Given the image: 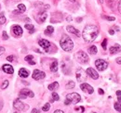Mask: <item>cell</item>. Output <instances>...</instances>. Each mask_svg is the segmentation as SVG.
Wrapping results in <instances>:
<instances>
[{
	"label": "cell",
	"mask_w": 121,
	"mask_h": 113,
	"mask_svg": "<svg viewBox=\"0 0 121 113\" xmlns=\"http://www.w3.org/2000/svg\"><path fill=\"white\" fill-rule=\"evenodd\" d=\"M98 33H99V30L97 28V26L90 24L84 28L82 36L86 42H92L96 39V37L98 36Z\"/></svg>",
	"instance_id": "1"
},
{
	"label": "cell",
	"mask_w": 121,
	"mask_h": 113,
	"mask_svg": "<svg viewBox=\"0 0 121 113\" xmlns=\"http://www.w3.org/2000/svg\"><path fill=\"white\" fill-rule=\"evenodd\" d=\"M60 47L66 52H69L74 48V43L72 41V39L68 35H65V34L62 35L60 41Z\"/></svg>",
	"instance_id": "2"
},
{
	"label": "cell",
	"mask_w": 121,
	"mask_h": 113,
	"mask_svg": "<svg viewBox=\"0 0 121 113\" xmlns=\"http://www.w3.org/2000/svg\"><path fill=\"white\" fill-rule=\"evenodd\" d=\"M81 100L80 95H78L77 93H72V94H68L66 99L64 101L65 105H69V104H77L79 101Z\"/></svg>",
	"instance_id": "3"
},
{
	"label": "cell",
	"mask_w": 121,
	"mask_h": 113,
	"mask_svg": "<svg viewBox=\"0 0 121 113\" xmlns=\"http://www.w3.org/2000/svg\"><path fill=\"white\" fill-rule=\"evenodd\" d=\"M76 57L78 62L85 64L87 62H89V56L84 52V51H78L76 54Z\"/></svg>",
	"instance_id": "4"
},
{
	"label": "cell",
	"mask_w": 121,
	"mask_h": 113,
	"mask_svg": "<svg viewBox=\"0 0 121 113\" xmlns=\"http://www.w3.org/2000/svg\"><path fill=\"white\" fill-rule=\"evenodd\" d=\"M95 66L97 68V70L100 71H103L107 69L108 67V62L104 60V59H97L95 61Z\"/></svg>",
	"instance_id": "5"
},
{
	"label": "cell",
	"mask_w": 121,
	"mask_h": 113,
	"mask_svg": "<svg viewBox=\"0 0 121 113\" xmlns=\"http://www.w3.org/2000/svg\"><path fill=\"white\" fill-rule=\"evenodd\" d=\"M76 76L77 81L82 83V82H85V81L87 80V76H88V74H87V71H85L84 70H82V69H78L76 72Z\"/></svg>",
	"instance_id": "6"
},
{
	"label": "cell",
	"mask_w": 121,
	"mask_h": 113,
	"mask_svg": "<svg viewBox=\"0 0 121 113\" xmlns=\"http://www.w3.org/2000/svg\"><path fill=\"white\" fill-rule=\"evenodd\" d=\"M13 107L15 108L16 109H18V110H25V109H28V108H29L28 105H25L24 103H22L19 98L16 99L15 101H14Z\"/></svg>",
	"instance_id": "7"
},
{
	"label": "cell",
	"mask_w": 121,
	"mask_h": 113,
	"mask_svg": "<svg viewBox=\"0 0 121 113\" xmlns=\"http://www.w3.org/2000/svg\"><path fill=\"white\" fill-rule=\"evenodd\" d=\"M45 76H46L45 72L39 71V70H35L34 72H33V79H35V80H36V81L44 79Z\"/></svg>",
	"instance_id": "8"
},
{
	"label": "cell",
	"mask_w": 121,
	"mask_h": 113,
	"mask_svg": "<svg viewBox=\"0 0 121 113\" xmlns=\"http://www.w3.org/2000/svg\"><path fill=\"white\" fill-rule=\"evenodd\" d=\"M80 88H81V90H82L83 92H86V93H88V94H92V93L94 92L93 87H92V86H91L89 84H86V83L81 84V85H80Z\"/></svg>",
	"instance_id": "9"
},
{
	"label": "cell",
	"mask_w": 121,
	"mask_h": 113,
	"mask_svg": "<svg viewBox=\"0 0 121 113\" xmlns=\"http://www.w3.org/2000/svg\"><path fill=\"white\" fill-rule=\"evenodd\" d=\"M39 45L45 50L46 52H48V50H49V47H50V43L48 42V40H46V39H41V40H39Z\"/></svg>",
	"instance_id": "10"
},
{
	"label": "cell",
	"mask_w": 121,
	"mask_h": 113,
	"mask_svg": "<svg viewBox=\"0 0 121 113\" xmlns=\"http://www.w3.org/2000/svg\"><path fill=\"white\" fill-rule=\"evenodd\" d=\"M87 74L91 77L92 79H94V80H97L98 78H99V74H98V72L95 71L94 69H92V68H89V69H87Z\"/></svg>",
	"instance_id": "11"
},
{
	"label": "cell",
	"mask_w": 121,
	"mask_h": 113,
	"mask_svg": "<svg viewBox=\"0 0 121 113\" xmlns=\"http://www.w3.org/2000/svg\"><path fill=\"white\" fill-rule=\"evenodd\" d=\"M12 32L17 37H20L22 35V29L20 25H13L12 26Z\"/></svg>",
	"instance_id": "12"
},
{
	"label": "cell",
	"mask_w": 121,
	"mask_h": 113,
	"mask_svg": "<svg viewBox=\"0 0 121 113\" xmlns=\"http://www.w3.org/2000/svg\"><path fill=\"white\" fill-rule=\"evenodd\" d=\"M2 70L5 71L6 73H9V74H13V72H14L13 67L10 66V65H9V64H5V65H3Z\"/></svg>",
	"instance_id": "13"
},
{
	"label": "cell",
	"mask_w": 121,
	"mask_h": 113,
	"mask_svg": "<svg viewBox=\"0 0 121 113\" xmlns=\"http://www.w3.org/2000/svg\"><path fill=\"white\" fill-rule=\"evenodd\" d=\"M121 51V46L119 44H116V45H113V46H111L110 48H109V52L111 53V54H116V53H119Z\"/></svg>",
	"instance_id": "14"
},
{
	"label": "cell",
	"mask_w": 121,
	"mask_h": 113,
	"mask_svg": "<svg viewBox=\"0 0 121 113\" xmlns=\"http://www.w3.org/2000/svg\"><path fill=\"white\" fill-rule=\"evenodd\" d=\"M47 17H48V15L46 12H40L38 16H37V21L39 22V23H43L44 21L46 20V19H47Z\"/></svg>",
	"instance_id": "15"
},
{
	"label": "cell",
	"mask_w": 121,
	"mask_h": 113,
	"mask_svg": "<svg viewBox=\"0 0 121 113\" xmlns=\"http://www.w3.org/2000/svg\"><path fill=\"white\" fill-rule=\"evenodd\" d=\"M20 94H22V95H24L26 97H35V94L31 90H29V89H22Z\"/></svg>",
	"instance_id": "16"
},
{
	"label": "cell",
	"mask_w": 121,
	"mask_h": 113,
	"mask_svg": "<svg viewBox=\"0 0 121 113\" xmlns=\"http://www.w3.org/2000/svg\"><path fill=\"white\" fill-rule=\"evenodd\" d=\"M67 31L69 32H71V33H74V34H76V36H79L80 35V32H79V31L78 30H76L75 27H73V26H71V25H68L67 27Z\"/></svg>",
	"instance_id": "17"
},
{
	"label": "cell",
	"mask_w": 121,
	"mask_h": 113,
	"mask_svg": "<svg viewBox=\"0 0 121 113\" xmlns=\"http://www.w3.org/2000/svg\"><path fill=\"white\" fill-rule=\"evenodd\" d=\"M19 75H20V77H22V78H27V77L29 76V71H27V70H25L24 68H22V69L19 71Z\"/></svg>",
	"instance_id": "18"
},
{
	"label": "cell",
	"mask_w": 121,
	"mask_h": 113,
	"mask_svg": "<svg viewBox=\"0 0 121 113\" xmlns=\"http://www.w3.org/2000/svg\"><path fill=\"white\" fill-rule=\"evenodd\" d=\"M50 71L52 72H56L58 71V61L57 60H53V62L50 65Z\"/></svg>",
	"instance_id": "19"
},
{
	"label": "cell",
	"mask_w": 121,
	"mask_h": 113,
	"mask_svg": "<svg viewBox=\"0 0 121 113\" xmlns=\"http://www.w3.org/2000/svg\"><path fill=\"white\" fill-rule=\"evenodd\" d=\"M48 90H50V91H54V90H56V89L59 88V84H58L57 82H54V83H52V84H50V85H48Z\"/></svg>",
	"instance_id": "20"
},
{
	"label": "cell",
	"mask_w": 121,
	"mask_h": 113,
	"mask_svg": "<svg viewBox=\"0 0 121 113\" xmlns=\"http://www.w3.org/2000/svg\"><path fill=\"white\" fill-rule=\"evenodd\" d=\"M89 53L91 55H95L97 53V47L95 45H91V47L89 48Z\"/></svg>",
	"instance_id": "21"
},
{
	"label": "cell",
	"mask_w": 121,
	"mask_h": 113,
	"mask_svg": "<svg viewBox=\"0 0 121 113\" xmlns=\"http://www.w3.org/2000/svg\"><path fill=\"white\" fill-rule=\"evenodd\" d=\"M53 32H54V28H53L52 26H48L47 29H46V31H45V34L49 35V34H51Z\"/></svg>",
	"instance_id": "22"
},
{
	"label": "cell",
	"mask_w": 121,
	"mask_h": 113,
	"mask_svg": "<svg viewBox=\"0 0 121 113\" xmlns=\"http://www.w3.org/2000/svg\"><path fill=\"white\" fill-rule=\"evenodd\" d=\"M75 82H73V81H69L67 84H66V89H73L74 87H75Z\"/></svg>",
	"instance_id": "23"
},
{
	"label": "cell",
	"mask_w": 121,
	"mask_h": 113,
	"mask_svg": "<svg viewBox=\"0 0 121 113\" xmlns=\"http://www.w3.org/2000/svg\"><path fill=\"white\" fill-rule=\"evenodd\" d=\"M18 10L20 12H24L26 10V7L23 5V4H19L18 5Z\"/></svg>",
	"instance_id": "24"
},
{
	"label": "cell",
	"mask_w": 121,
	"mask_h": 113,
	"mask_svg": "<svg viewBox=\"0 0 121 113\" xmlns=\"http://www.w3.org/2000/svg\"><path fill=\"white\" fill-rule=\"evenodd\" d=\"M25 29H27V30H29L30 31V33H33L34 32H35V27H34V25H32V24H25Z\"/></svg>",
	"instance_id": "25"
},
{
	"label": "cell",
	"mask_w": 121,
	"mask_h": 113,
	"mask_svg": "<svg viewBox=\"0 0 121 113\" xmlns=\"http://www.w3.org/2000/svg\"><path fill=\"white\" fill-rule=\"evenodd\" d=\"M114 108H115L117 111L121 112V102H117V103H116V104L114 105Z\"/></svg>",
	"instance_id": "26"
},
{
	"label": "cell",
	"mask_w": 121,
	"mask_h": 113,
	"mask_svg": "<svg viewBox=\"0 0 121 113\" xmlns=\"http://www.w3.org/2000/svg\"><path fill=\"white\" fill-rule=\"evenodd\" d=\"M51 97H52V100H51V101H58V100L60 99V97H59V95H58L57 93H52Z\"/></svg>",
	"instance_id": "27"
},
{
	"label": "cell",
	"mask_w": 121,
	"mask_h": 113,
	"mask_svg": "<svg viewBox=\"0 0 121 113\" xmlns=\"http://www.w3.org/2000/svg\"><path fill=\"white\" fill-rule=\"evenodd\" d=\"M5 22H6V18H5V16L3 15V13H0V25L4 24Z\"/></svg>",
	"instance_id": "28"
},
{
	"label": "cell",
	"mask_w": 121,
	"mask_h": 113,
	"mask_svg": "<svg viewBox=\"0 0 121 113\" xmlns=\"http://www.w3.org/2000/svg\"><path fill=\"white\" fill-rule=\"evenodd\" d=\"M8 85H9V81H8V80H5V81L3 82L2 85H1V88H2V89H6V88L8 87Z\"/></svg>",
	"instance_id": "29"
},
{
	"label": "cell",
	"mask_w": 121,
	"mask_h": 113,
	"mask_svg": "<svg viewBox=\"0 0 121 113\" xmlns=\"http://www.w3.org/2000/svg\"><path fill=\"white\" fill-rule=\"evenodd\" d=\"M49 108H50L49 103H47V104H45V106L42 108V110H43V111H48V110L49 109Z\"/></svg>",
	"instance_id": "30"
},
{
	"label": "cell",
	"mask_w": 121,
	"mask_h": 113,
	"mask_svg": "<svg viewBox=\"0 0 121 113\" xmlns=\"http://www.w3.org/2000/svg\"><path fill=\"white\" fill-rule=\"evenodd\" d=\"M2 35H3V39H4V40H8V39H9V35H8V33H7L6 31H3Z\"/></svg>",
	"instance_id": "31"
},
{
	"label": "cell",
	"mask_w": 121,
	"mask_h": 113,
	"mask_svg": "<svg viewBox=\"0 0 121 113\" xmlns=\"http://www.w3.org/2000/svg\"><path fill=\"white\" fill-rule=\"evenodd\" d=\"M33 58H34V56H32V55H29V56H25V61H27V62H30L33 60Z\"/></svg>",
	"instance_id": "32"
},
{
	"label": "cell",
	"mask_w": 121,
	"mask_h": 113,
	"mask_svg": "<svg viewBox=\"0 0 121 113\" xmlns=\"http://www.w3.org/2000/svg\"><path fill=\"white\" fill-rule=\"evenodd\" d=\"M104 19H106L107 20H111V21H113V20H116L114 17H108V16H104Z\"/></svg>",
	"instance_id": "33"
},
{
	"label": "cell",
	"mask_w": 121,
	"mask_h": 113,
	"mask_svg": "<svg viewBox=\"0 0 121 113\" xmlns=\"http://www.w3.org/2000/svg\"><path fill=\"white\" fill-rule=\"evenodd\" d=\"M106 43H107V39H104V42L102 43V46H103V48L106 50Z\"/></svg>",
	"instance_id": "34"
},
{
	"label": "cell",
	"mask_w": 121,
	"mask_h": 113,
	"mask_svg": "<svg viewBox=\"0 0 121 113\" xmlns=\"http://www.w3.org/2000/svg\"><path fill=\"white\" fill-rule=\"evenodd\" d=\"M7 60H8V61H10V62L13 61V60H14V56H9L7 57Z\"/></svg>",
	"instance_id": "35"
},
{
	"label": "cell",
	"mask_w": 121,
	"mask_h": 113,
	"mask_svg": "<svg viewBox=\"0 0 121 113\" xmlns=\"http://www.w3.org/2000/svg\"><path fill=\"white\" fill-rule=\"evenodd\" d=\"M4 52H5V48H4L3 46H0V56H1Z\"/></svg>",
	"instance_id": "36"
},
{
	"label": "cell",
	"mask_w": 121,
	"mask_h": 113,
	"mask_svg": "<svg viewBox=\"0 0 121 113\" xmlns=\"http://www.w3.org/2000/svg\"><path fill=\"white\" fill-rule=\"evenodd\" d=\"M118 11L121 14V0H119V3H118Z\"/></svg>",
	"instance_id": "37"
},
{
	"label": "cell",
	"mask_w": 121,
	"mask_h": 113,
	"mask_svg": "<svg viewBox=\"0 0 121 113\" xmlns=\"http://www.w3.org/2000/svg\"><path fill=\"white\" fill-rule=\"evenodd\" d=\"M117 64H120L121 65V56L120 57H117Z\"/></svg>",
	"instance_id": "38"
},
{
	"label": "cell",
	"mask_w": 121,
	"mask_h": 113,
	"mask_svg": "<svg viewBox=\"0 0 121 113\" xmlns=\"http://www.w3.org/2000/svg\"><path fill=\"white\" fill-rule=\"evenodd\" d=\"M98 92H99V94H100V95H104V90H103V89H99V91H98Z\"/></svg>",
	"instance_id": "39"
},
{
	"label": "cell",
	"mask_w": 121,
	"mask_h": 113,
	"mask_svg": "<svg viewBox=\"0 0 121 113\" xmlns=\"http://www.w3.org/2000/svg\"><path fill=\"white\" fill-rule=\"evenodd\" d=\"M54 113H64L62 110H60V109H57V110H55Z\"/></svg>",
	"instance_id": "40"
},
{
	"label": "cell",
	"mask_w": 121,
	"mask_h": 113,
	"mask_svg": "<svg viewBox=\"0 0 121 113\" xmlns=\"http://www.w3.org/2000/svg\"><path fill=\"white\" fill-rule=\"evenodd\" d=\"M2 108H3V101L0 99V110L2 109Z\"/></svg>",
	"instance_id": "41"
},
{
	"label": "cell",
	"mask_w": 121,
	"mask_h": 113,
	"mask_svg": "<svg viewBox=\"0 0 121 113\" xmlns=\"http://www.w3.org/2000/svg\"><path fill=\"white\" fill-rule=\"evenodd\" d=\"M117 96H118V97H120V96H121V91H120V90L117 91Z\"/></svg>",
	"instance_id": "42"
},
{
	"label": "cell",
	"mask_w": 121,
	"mask_h": 113,
	"mask_svg": "<svg viewBox=\"0 0 121 113\" xmlns=\"http://www.w3.org/2000/svg\"><path fill=\"white\" fill-rule=\"evenodd\" d=\"M31 113H38V111H37V109H34Z\"/></svg>",
	"instance_id": "43"
},
{
	"label": "cell",
	"mask_w": 121,
	"mask_h": 113,
	"mask_svg": "<svg viewBox=\"0 0 121 113\" xmlns=\"http://www.w3.org/2000/svg\"><path fill=\"white\" fill-rule=\"evenodd\" d=\"M109 33H110V34H111V35H113V34H114V33H115V32H114V31H113V30H110V31H109Z\"/></svg>",
	"instance_id": "44"
},
{
	"label": "cell",
	"mask_w": 121,
	"mask_h": 113,
	"mask_svg": "<svg viewBox=\"0 0 121 113\" xmlns=\"http://www.w3.org/2000/svg\"><path fill=\"white\" fill-rule=\"evenodd\" d=\"M29 64H30V65H35V62L34 60H32V61L29 62Z\"/></svg>",
	"instance_id": "45"
},
{
	"label": "cell",
	"mask_w": 121,
	"mask_h": 113,
	"mask_svg": "<svg viewBox=\"0 0 121 113\" xmlns=\"http://www.w3.org/2000/svg\"><path fill=\"white\" fill-rule=\"evenodd\" d=\"M76 20H77V21H81L82 19H81V18H78V19H76Z\"/></svg>",
	"instance_id": "46"
},
{
	"label": "cell",
	"mask_w": 121,
	"mask_h": 113,
	"mask_svg": "<svg viewBox=\"0 0 121 113\" xmlns=\"http://www.w3.org/2000/svg\"><path fill=\"white\" fill-rule=\"evenodd\" d=\"M98 1H99L100 4H103V3H104V0H98Z\"/></svg>",
	"instance_id": "47"
},
{
	"label": "cell",
	"mask_w": 121,
	"mask_h": 113,
	"mask_svg": "<svg viewBox=\"0 0 121 113\" xmlns=\"http://www.w3.org/2000/svg\"><path fill=\"white\" fill-rule=\"evenodd\" d=\"M72 20V18H71V17H68V18H67V20H68V21H69V20Z\"/></svg>",
	"instance_id": "48"
},
{
	"label": "cell",
	"mask_w": 121,
	"mask_h": 113,
	"mask_svg": "<svg viewBox=\"0 0 121 113\" xmlns=\"http://www.w3.org/2000/svg\"><path fill=\"white\" fill-rule=\"evenodd\" d=\"M69 2H72V3H75L76 2V0H68Z\"/></svg>",
	"instance_id": "49"
},
{
	"label": "cell",
	"mask_w": 121,
	"mask_h": 113,
	"mask_svg": "<svg viewBox=\"0 0 121 113\" xmlns=\"http://www.w3.org/2000/svg\"><path fill=\"white\" fill-rule=\"evenodd\" d=\"M117 99H118V102H121V96L120 97H118V98Z\"/></svg>",
	"instance_id": "50"
},
{
	"label": "cell",
	"mask_w": 121,
	"mask_h": 113,
	"mask_svg": "<svg viewBox=\"0 0 121 113\" xmlns=\"http://www.w3.org/2000/svg\"><path fill=\"white\" fill-rule=\"evenodd\" d=\"M14 113H20V112H14Z\"/></svg>",
	"instance_id": "51"
},
{
	"label": "cell",
	"mask_w": 121,
	"mask_h": 113,
	"mask_svg": "<svg viewBox=\"0 0 121 113\" xmlns=\"http://www.w3.org/2000/svg\"><path fill=\"white\" fill-rule=\"evenodd\" d=\"M92 113H96V112H92Z\"/></svg>",
	"instance_id": "52"
}]
</instances>
